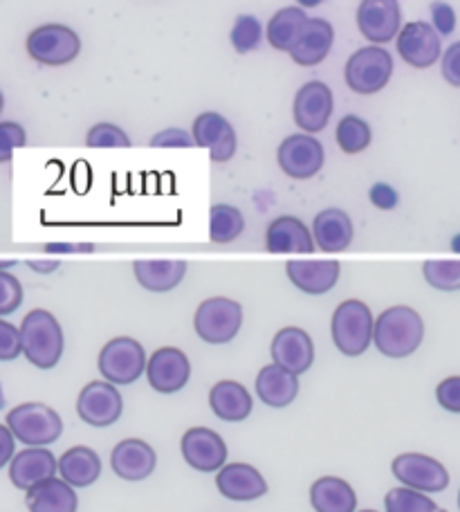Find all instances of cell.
<instances>
[{
    "mask_svg": "<svg viewBox=\"0 0 460 512\" xmlns=\"http://www.w3.org/2000/svg\"><path fill=\"white\" fill-rule=\"evenodd\" d=\"M371 203L377 207V209H386V212H389V209H395L398 207V191H395L393 187H389V185H384V182H377V185H373L371 187Z\"/></svg>",
    "mask_w": 460,
    "mask_h": 512,
    "instance_id": "46",
    "label": "cell"
},
{
    "mask_svg": "<svg viewBox=\"0 0 460 512\" xmlns=\"http://www.w3.org/2000/svg\"><path fill=\"white\" fill-rule=\"evenodd\" d=\"M27 54L41 66H68L81 52L79 34L68 25L45 23L30 32L25 41Z\"/></svg>",
    "mask_w": 460,
    "mask_h": 512,
    "instance_id": "5",
    "label": "cell"
},
{
    "mask_svg": "<svg viewBox=\"0 0 460 512\" xmlns=\"http://www.w3.org/2000/svg\"><path fill=\"white\" fill-rule=\"evenodd\" d=\"M155 465H158V454L153 447L140 441V438H126L113 447L110 454V468L124 481H144L149 479Z\"/></svg>",
    "mask_w": 460,
    "mask_h": 512,
    "instance_id": "19",
    "label": "cell"
},
{
    "mask_svg": "<svg viewBox=\"0 0 460 512\" xmlns=\"http://www.w3.org/2000/svg\"><path fill=\"white\" fill-rule=\"evenodd\" d=\"M440 68H443V79L447 84L460 88V41L452 43L443 52V63H440Z\"/></svg>",
    "mask_w": 460,
    "mask_h": 512,
    "instance_id": "45",
    "label": "cell"
},
{
    "mask_svg": "<svg viewBox=\"0 0 460 512\" xmlns=\"http://www.w3.org/2000/svg\"><path fill=\"white\" fill-rule=\"evenodd\" d=\"M276 160H279V167L288 178L308 180L324 169L326 153L317 137H312L310 133H294L281 142L279 151H276Z\"/></svg>",
    "mask_w": 460,
    "mask_h": 512,
    "instance_id": "9",
    "label": "cell"
},
{
    "mask_svg": "<svg viewBox=\"0 0 460 512\" xmlns=\"http://www.w3.org/2000/svg\"><path fill=\"white\" fill-rule=\"evenodd\" d=\"M333 108V90H330L324 81H308L306 86L299 88L297 97H294V124H297L303 133L310 135L324 131L330 122V115H333Z\"/></svg>",
    "mask_w": 460,
    "mask_h": 512,
    "instance_id": "12",
    "label": "cell"
},
{
    "mask_svg": "<svg viewBox=\"0 0 460 512\" xmlns=\"http://www.w3.org/2000/svg\"><path fill=\"white\" fill-rule=\"evenodd\" d=\"M297 3L301 5V7H317V5H321V3H324V0H297Z\"/></svg>",
    "mask_w": 460,
    "mask_h": 512,
    "instance_id": "50",
    "label": "cell"
},
{
    "mask_svg": "<svg viewBox=\"0 0 460 512\" xmlns=\"http://www.w3.org/2000/svg\"><path fill=\"white\" fill-rule=\"evenodd\" d=\"M146 367H149V358H146L144 346L133 337H115L99 353L101 378L117 387L140 380Z\"/></svg>",
    "mask_w": 460,
    "mask_h": 512,
    "instance_id": "8",
    "label": "cell"
},
{
    "mask_svg": "<svg viewBox=\"0 0 460 512\" xmlns=\"http://www.w3.org/2000/svg\"><path fill=\"white\" fill-rule=\"evenodd\" d=\"M391 470L393 477L398 479L402 486L427 492V495L443 492L449 486V472L445 465L420 452H407L395 456Z\"/></svg>",
    "mask_w": 460,
    "mask_h": 512,
    "instance_id": "10",
    "label": "cell"
},
{
    "mask_svg": "<svg viewBox=\"0 0 460 512\" xmlns=\"http://www.w3.org/2000/svg\"><path fill=\"white\" fill-rule=\"evenodd\" d=\"M209 407L225 423H243L252 416V396L241 382L220 380L209 391Z\"/></svg>",
    "mask_w": 460,
    "mask_h": 512,
    "instance_id": "25",
    "label": "cell"
},
{
    "mask_svg": "<svg viewBox=\"0 0 460 512\" xmlns=\"http://www.w3.org/2000/svg\"><path fill=\"white\" fill-rule=\"evenodd\" d=\"M182 459L198 472L223 470L227 463V445L223 436L209 427H191L180 441Z\"/></svg>",
    "mask_w": 460,
    "mask_h": 512,
    "instance_id": "13",
    "label": "cell"
},
{
    "mask_svg": "<svg viewBox=\"0 0 460 512\" xmlns=\"http://www.w3.org/2000/svg\"><path fill=\"white\" fill-rule=\"evenodd\" d=\"M431 25L436 27V32L440 36H447L454 32L456 27V14L452 5L443 3V0H436V3H431Z\"/></svg>",
    "mask_w": 460,
    "mask_h": 512,
    "instance_id": "44",
    "label": "cell"
},
{
    "mask_svg": "<svg viewBox=\"0 0 460 512\" xmlns=\"http://www.w3.org/2000/svg\"><path fill=\"white\" fill-rule=\"evenodd\" d=\"M308 21L310 18L303 7H283L270 18L265 36L274 50L290 52Z\"/></svg>",
    "mask_w": 460,
    "mask_h": 512,
    "instance_id": "32",
    "label": "cell"
},
{
    "mask_svg": "<svg viewBox=\"0 0 460 512\" xmlns=\"http://www.w3.org/2000/svg\"><path fill=\"white\" fill-rule=\"evenodd\" d=\"M25 506L30 512H77L79 499L68 481L52 477L27 490Z\"/></svg>",
    "mask_w": 460,
    "mask_h": 512,
    "instance_id": "28",
    "label": "cell"
},
{
    "mask_svg": "<svg viewBox=\"0 0 460 512\" xmlns=\"http://www.w3.org/2000/svg\"><path fill=\"white\" fill-rule=\"evenodd\" d=\"M335 41V30L326 18H310L303 27L301 36L294 43V48L288 52L290 59L303 68L319 66L321 61L328 57L330 48Z\"/></svg>",
    "mask_w": 460,
    "mask_h": 512,
    "instance_id": "23",
    "label": "cell"
},
{
    "mask_svg": "<svg viewBox=\"0 0 460 512\" xmlns=\"http://www.w3.org/2000/svg\"><path fill=\"white\" fill-rule=\"evenodd\" d=\"M285 274L292 286L306 295H326L337 286L342 265L337 261H288Z\"/></svg>",
    "mask_w": 460,
    "mask_h": 512,
    "instance_id": "24",
    "label": "cell"
},
{
    "mask_svg": "<svg viewBox=\"0 0 460 512\" xmlns=\"http://www.w3.org/2000/svg\"><path fill=\"white\" fill-rule=\"evenodd\" d=\"M422 274H425V281L431 288L443 292L460 290V261H427L422 265Z\"/></svg>",
    "mask_w": 460,
    "mask_h": 512,
    "instance_id": "36",
    "label": "cell"
},
{
    "mask_svg": "<svg viewBox=\"0 0 460 512\" xmlns=\"http://www.w3.org/2000/svg\"><path fill=\"white\" fill-rule=\"evenodd\" d=\"M263 36V27L259 18L250 14H241L232 27V45L238 54H247L259 48Z\"/></svg>",
    "mask_w": 460,
    "mask_h": 512,
    "instance_id": "37",
    "label": "cell"
},
{
    "mask_svg": "<svg viewBox=\"0 0 460 512\" xmlns=\"http://www.w3.org/2000/svg\"><path fill=\"white\" fill-rule=\"evenodd\" d=\"M458 508H460V492H458Z\"/></svg>",
    "mask_w": 460,
    "mask_h": 512,
    "instance_id": "52",
    "label": "cell"
},
{
    "mask_svg": "<svg viewBox=\"0 0 460 512\" xmlns=\"http://www.w3.org/2000/svg\"><path fill=\"white\" fill-rule=\"evenodd\" d=\"M59 474L72 488H88L101 477L99 454L88 445H75L59 459Z\"/></svg>",
    "mask_w": 460,
    "mask_h": 512,
    "instance_id": "30",
    "label": "cell"
},
{
    "mask_svg": "<svg viewBox=\"0 0 460 512\" xmlns=\"http://www.w3.org/2000/svg\"><path fill=\"white\" fill-rule=\"evenodd\" d=\"M86 144L95 146V149H115V146L126 149V146H131V137H128L119 126L101 122L90 128L86 135Z\"/></svg>",
    "mask_w": 460,
    "mask_h": 512,
    "instance_id": "38",
    "label": "cell"
},
{
    "mask_svg": "<svg viewBox=\"0 0 460 512\" xmlns=\"http://www.w3.org/2000/svg\"><path fill=\"white\" fill-rule=\"evenodd\" d=\"M23 353V335L21 328L9 322H0V360L12 362Z\"/></svg>",
    "mask_w": 460,
    "mask_h": 512,
    "instance_id": "40",
    "label": "cell"
},
{
    "mask_svg": "<svg viewBox=\"0 0 460 512\" xmlns=\"http://www.w3.org/2000/svg\"><path fill=\"white\" fill-rule=\"evenodd\" d=\"M216 488L220 495L232 501H254L268 495V483L263 474L250 463H232L218 470Z\"/></svg>",
    "mask_w": 460,
    "mask_h": 512,
    "instance_id": "21",
    "label": "cell"
},
{
    "mask_svg": "<svg viewBox=\"0 0 460 512\" xmlns=\"http://www.w3.org/2000/svg\"><path fill=\"white\" fill-rule=\"evenodd\" d=\"M0 468H5V465H9L12 463V459H14V445H16V436H14V432L12 429H9L7 425H3L0 427Z\"/></svg>",
    "mask_w": 460,
    "mask_h": 512,
    "instance_id": "47",
    "label": "cell"
},
{
    "mask_svg": "<svg viewBox=\"0 0 460 512\" xmlns=\"http://www.w3.org/2000/svg\"><path fill=\"white\" fill-rule=\"evenodd\" d=\"M400 3L398 0H362L357 9V27L366 41L382 45L400 34Z\"/></svg>",
    "mask_w": 460,
    "mask_h": 512,
    "instance_id": "16",
    "label": "cell"
},
{
    "mask_svg": "<svg viewBox=\"0 0 460 512\" xmlns=\"http://www.w3.org/2000/svg\"><path fill=\"white\" fill-rule=\"evenodd\" d=\"M23 335V355L36 369H54L63 355V328L59 319L50 310L36 308L25 315L21 324Z\"/></svg>",
    "mask_w": 460,
    "mask_h": 512,
    "instance_id": "2",
    "label": "cell"
},
{
    "mask_svg": "<svg viewBox=\"0 0 460 512\" xmlns=\"http://www.w3.org/2000/svg\"><path fill=\"white\" fill-rule=\"evenodd\" d=\"M124 398L117 384L108 380H92L77 398V414L90 427H110L122 418Z\"/></svg>",
    "mask_w": 460,
    "mask_h": 512,
    "instance_id": "11",
    "label": "cell"
},
{
    "mask_svg": "<svg viewBox=\"0 0 460 512\" xmlns=\"http://www.w3.org/2000/svg\"><path fill=\"white\" fill-rule=\"evenodd\" d=\"M386 512H445L440 510L427 492L413 490V488H393L389 495L384 497Z\"/></svg>",
    "mask_w": 460,
    "mask_h": 512,
    "instance_id": "35",
    "label": "cell"
},
{
    "mask_svg": "<svg viewBox=\"0 0 460 512\" xmlns=\"http://www.w3.org/2000/svg\"><path fill=\"white\" fill-rule=\"evenodd\" d=\"M315 512H357V495L351 483L339 477H321L310 488Z\"/></svg>",
    "mask_w": 460,
    "mask_h": 512,
    "instance_id": "31",
    "label": "cell"
},
{
    "mask_svg": "<svg viewBox=\"0 0 460 512\" xmlns=\"http://www.w3.org/2000/svg\"><path fill=\"white\" fill-rule=\"evenodd\" d=\"M133 272L144 290L169 292L182 283L184 274H187V261L144 259L133 263Z\"/></svg>",
    "mask_w": 460,
    "mask_h": 512,
    "instance_id": "29",
    "label": "cell"
},
{
    "mask_svg": "<svg viewBox=\"0 0 460 512\" xmlns=\"http://www.w3.org/2000/svg\"><path fill=\"white\" fill-rule=\"evenodd\" d=\"M335 137H337L339 149L348 155H355L368 149V144L373 140V133H371V126H368L362 117L346 115L339 120Z\"/></svg>",
    "mask_w": 460,
    "mask_h": 512,
    "instance_id": "34",
    "label": "cell"
},
{
    "mask_svg": "<svg viewBox=\"0 0 460 512\" xmlns=\"http://www.w3.org/2000/svg\"><path fill=\"white\" fill-rule=\"evenodd\" d=\"M191 135L193 140H196V146L207 149L214 162H227L234 158L236 146H238L236 131L220 113H214V111L200 113L196 120H193Z\"/></svg>",
    "mask_w": 460,
    "mask_h": 512,
    "instance_id": "18",
    "label": "cell"
},
{
    "mask_svg": "<svg viewBox=\"0 0 460 512\" xmlns=\"http://www.w3.org/2000/svg\"><path fill=\"white\" fill-rule=\"evenodd\" d=\"M256 393L268 407L283 409L294 402L299 393V376L285 371L279 364H268L256 376Z\"/></svg>",
    "mask_w": 460,
    "mask_h": 512,
    "instance_id": "27",
    "label": "cell"
},
{
    "mask_svg": "<svg viewBox=\"0 0 460 512\" xmlns=\"http://www.w3.org/2000/svg\"><path fill=\"white\" fill-rule=\"evenodd\" d=\"M243 326V308L229 297H209L193 315V328L202 342L227 344Z\"/></svg>",
    "mask_w": 460,
    "mask_h": 512,
    "instance_id": "6",
    "label": "cell"
},
{
    "mask_svg": "<svg viewBox=\"0 0 460 512\" xmlns=\"http://www.w3.org/2000/svg\"><path fill=\"white\" fill-rule=\"evenodd\" d=\"M25 137L27 135L23 131V126H18L14 122L0 124V160L7 162L12 158V151L25 144Z\"/></svg>",
    "mask_w": 460,
    "mask_h": 512,
    "instance_id": "41",
    "label": "cell"
},
{
    "mask_svg": "<svg viewBox=\"0 0 460 512\" xmlns=\"http://www.w3.org/2000/svg\"><path fill=\"white\" fill-rule=\"evenodd\" d=\"M5 425L12 429L16 441L27 447H48L63 434V420L52 407L43 402H23L5 416Z\"/></svg>",
    "mask_w": 460,
    "mask_h": 512,
    "instance_id": "4",
    "label": "cell"
},
{
    "mask_svg": "<svg viewBox=\"0 0 460 512\" xmlns=\"http://www.w3.org/2000/svg\"><path fill=\"white\" fill-rule=\"evenodd\" d=\"M95 248L92 245H61V243H52V245H45V252H92Z\"/></svg>",
    "mask_w": 460,
    "mask_h": 512,
    "instance_id": "48",
    "label": "cell"
},
{
    "mask_svg": "<svg viewBox=\"0 0 460 512\" xmlns=\"http://www.w3.org/2000/svg\"><path fill=\"white\" fill-rule=\"evenodd\" d=\"M395 45H398V54L402 61L416 70L431 68L440 59V54H443L440 34L436 32L434 25L425 21L404 25Z\"/></svg>",
    "mask_w": 460,
    "mask_h": 512,
    "instance_id": "14",
    "label": "cell"
},
{
    "mask_svg": "<svg viewBox=\"0 0 460 512\" xmlns=\"http://www.w3.org/2000/svg\"><path fill=\"white\" fill-rule=\"evenodd\" d=\"M360 512H377V510H360Z\"/></svg>",
    "mask_w": 460,
    "mask_h": 512,
    "instance_id": "51",
    "label": "cell"
},
{
    "mask_svg": "<svg viewBox=\"0 0 460 512\" xmlns=\"http://www.w3.org/2000/svg\"><path fill=\"white\" fill-rule=\"evenodd\" d=\"M425 337V322L418 310L409 306H393L375 319L373 344L386 358L402 360L416 353Z\"/></svg>",
    "mask_w": 460,
    "mask_h": 512,
    "instance_id": "1",
    "label": "cell"
},
{
    "mask_svg": "<svg viewBox=\"0 0 460 512\" xmlns=\"http://www.w3.org/2000/svg\"><path fill=\"white\" fill-rule=\"evenodd\" d=\"M265 245L272 254H310L315 252V236L301 218L279 216L268 227Z\"/></svg>",
    "mask_w": 460,
    "mask_h": 512,
    "instance_id": "22",
    "label": "cell"
},
{
    "mask_svg": "<svg viewBox=\"0 0 460 512\" xmlns=\"http://www.w3.org/2000/svg\"><path fill=\"white\" fill-rule=\"evenodd\" d=\"M393 77V57L380 45H368L351 54L346 61L344 79L357 95H375L386 88Z\"/></svg>",
    "mask_w": 460,
    "mask_h": 512,
    "instance_id": "7",
    "label": "cell"
},
{
    "mask_svg": "<svg viewBox=\"0 0 460 512\" xmlns=\"http://www.w3.org/2000/svg\"><path fill=\"white\" fill-rule=\"evenodd\" d=\"M272 362L279 364L285 371L301 376L315 362V344L312 337L299 326L281 328L272 340Z\"/></svg>",
    "mask_w": 460,
    "mask_h": 512,
    "instance_id": "17",
    "label": "cell"
},
{
    "mask_svg": "<svg viewBox=\"0 0 460 512\" xmlns=\"http://www.w3.org/2000/svg\"><path fill=\"white\" fill-rule=\"evenodd\" d=\"M151 146L153 149H189V146H196V140L182 128H167V131L153 135Z\"/></svg>",
    "mask_w": 460,
    "mask_h": 512,
    "instance_id": "42",
    "label": "cell"
},
{
    "mask_svg": "<svg viewBox=\"0 0 460 512\" xmlns=\"http://www.w3.org/2000/svg\"><path fill=\"white\" fill-rule=\"evenodd\" d=\"M245 230V218L234 205H214L209 212V239L214 243H232Z\"/></svg>",
    "mask_w": 460,
    "mask_h": 512,
    "instance_id": "33",
    "label": "cell"
},
{
    "mask_svg": "<svg viewBox=\"0 0 460 512\" xmlns=\"http://www.w3.org/2000/svg\"><path fill=\"white\" fill-rule=\"evenodd\" d=\"M59 472V459L48 447H27L18 452L12 463H9V479H12L18 490H30L39 483L52 479Z\"/></svg>",
    "mask_w": 460,
    "mask_h": 512,
    "instance_id": "20",
    "label": "cell"
},
{
    "mask_svg": "<svg viewBox=\"0 0 460 512\" xmlns=\"http://www.w3.org/2000/svg\"><path fill=\"white\" fill-rule=\"evenodd\" d=\"M27 265L36 272H54L59 268V261H27Z\"/></svg>",
    "mask_w": 460,
    "mask_h": 512,
    "instance_id": "49",
    "label": "cell"
},
{
    "mask_svg": "<svg viewBox=\"0 0 460 512\" xmlns=\"http://www.w3.org/2000/svg\"><path fill=\"white\" fill-rule=\"evenodd\" d=\"M436 400L443 409L460 414V376L445 378L440 382L436 387Z\"/></svg>",
    "mask_w": 460,
    "mask_h": 512,
    "instance_id": "43",
    "label": "cell"
},
{
    "mask_svg": "<svg viewBox=\"0 0 460 512\" xmlns=\"http://www.w3.org/2000/svg\"><path fill=\"white\" fill-rule=\"evenodd\" d=\"M330 333L337 351H342L346 358H360L366 353L375 335V317L364 301L346 299L337 306Z\"/></svg>",
    "mask_w": 460,
    "mask_h": 512,
    "instance_id": "3",
    "label": "cell"
},
{
    "mask_svg": "<svg viewBox=\"0 0 460 512\" xmlns=\"http://www.w3.org/2000/svg\"><path fill=\"white\" fill-rule=\"evenodd\" d=\"M23 304V286L14 274L0 270V315H12Z\"/></svg>",
    "mask_w": 460,
    "mask_h": 512,
    "instance_id": "39",
    "label": "cell"
},
{
    "mask_svg": "<svg viewBox=\"0 0 460 512\" xmlns=\"http://www.w3.org/2000/svg\"><path fill=\"white\" fill-rule=\"evenodd\" d=\"M312 236H315V243L319 250L342 252L353 243L355 227H353L351 216H348L344 209L328 207L315 216V223H312Z\"/></svg>",
    "mask_w": 460,
    "mask_h": 512,
    "instance_id": "26",
    "label": "cell"
},
{
    "mask_svg": "<svg viewBox=\"0 0 460 512\" xmlns=\"http://www.w3.org/2000/svg\"><path fill=\"white\" fill-rule=\"evenodd\" d=\"M146 378H149L151 387L169 396V393H178L187 387L191 378V362L184 351L176 346H162L149 358V367H146Z\"/></svg>",
    "mask_w": 460,
    "mask_h": 512,
    "instance_id": "15",
    "label": "cell"
}]
</instances>
